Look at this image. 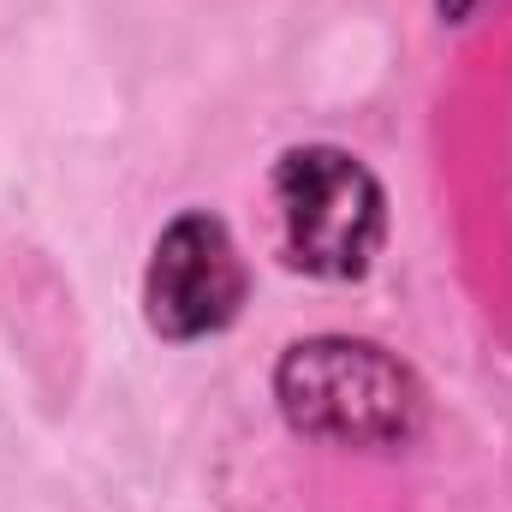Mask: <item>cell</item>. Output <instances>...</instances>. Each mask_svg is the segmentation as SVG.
<instances>
[{"label":"cell","mask_w":512,"mask_h":512,"mask_svg":"<svg viewBox=\"0 0 512 512\" xmlns=\"http://www.w3.org/2000/svg\"><path fill=\"white\" fill-rule=\"evenodd\" d=\"M245 292H251V274L239 262L233 233L215 215L191 209L161 227L143 268V316L161 340H209L233 328V316L245 310Z\"/></svg>","instance_id":"obj_3"},{"label":"cell","mask_w":512,"mask_h":512,"mask_svg":"<svg viewBox=\"0 0 512 512\" xmlns=\"http://www.w3.org/2000/svg\"><path fill=\"white\" fill-rule=\"evenodd\" d=\"M274 399L298 435L340 447H405L423 429V382L376 340L316 334L274 364Z\"/></svg>","instance_id":"obj_1"},{"label":"cell","mask_w":512,"mask_h":512,"mask_svg":"<svg viewBox=\"0 0 512 512\" xmlns=\"http://www.w3.org/2000/svg\"><path fill=\"white\" fill-rule=\"evenodd\" d=\"M435 6H441V18H447V24H459V18H471L483 0H435Z\"/></svg>","instance_id":"obj_4"},{"label":"cell","mask_w":512,"mask_h":512,"mask_svg":"<svg viewBox=\"0 0 512 512\" xmlns=\"http://www.w3.org/2000/svg\"><path fill=\"white\" fill-rule=\"evenodd\" d=\"M274 203H280V239H286L292 268L316 280H358L382 251V185L358 155L334 143L286 149L274 167Z\"/></svg>","instance_id":"obj_2"}]
</instances>
